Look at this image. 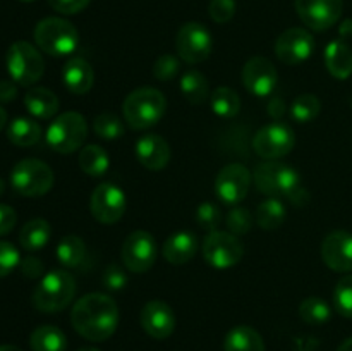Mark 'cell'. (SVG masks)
<instances>
[{"instance_id":"6da1fadb","label":"cell","mask_w":352,"mask_h":351,"mask_svg":"<svg viewBox=\"0 0 352 351\" xmlns=\"http://www.w3.org/2000/svg\"><path fill=\"white\" fill-rule=\"evenodd\" d=\"M71 322L79 336L93 343H102L117 330L119 306L109 295L89 292L72 306Z\"/></svg>"},{"instance_id":"7a4b0ae2","label":"cell","mask_w":352,"mask_h":351,"mask_svg":"<svg viewBox=\"0 0 352 351\" xmlns=\"http://www.w3.org/2000/svg\"><path fill=\"white\" fill-rule=\"evenodd\" d=\"M167 109V100L164 93L151 86H143L129 95L124 100V119L133 129H148L155 126L162 117L165 116Z\"/></svg>"},{"instance_id":"3957f363","label":"cell","mask_w":352,"mask_h":351,"mask_svg":"<svg viewBox=\"0 0 352 351\" xmlns=\"http://www.w3.org/2000/svg\"><path fill=\"white\" fill-rule=\"evenodd\" d=\"M76 295V279L71 272L52 270L41 277L40 284L34 288L31 301L36 310L43 313H55L67 308Z\"/></svg>"},{"instance_id":"277c9868","label":"cell","mask_w":352,"mask_h":351,"mask_svg":"<svg viewBox=\"0 0 352 351\" xmlns=\"http://www.w3.org/2000/svg\"><path fill=\"white\" fill-rule=\"evenodd\" d=\"M34 41L41 52L54 57H65L79 45V33L74 24L62 17L41 19L34 28Z\"/></svg>"},{"instance_id":"5b68a950","label":"cell","mask_w":352,"mask_h":351,"mask_svg":"<svg viewBox=\"0 0 352 351\" xmlns=\"http://www.w3.org/2000/svg\"><path fill=\"white\" fill-rule=\"evenodd\" d=\"M256 189L270 198L289 196L301 188V174L294 167L277 160H268L258 165L253 172Z\"/></svg>"},{"instance_id":"8992f818","label":"cell","mask_w":352,"mask_h":351,"mask_svg":"<svg viewBox=\"0 0 352 351\" xmlns=\"http://www.w3.org/2000/svg\"><path fill=\"white\" fill-rule=\"evenodd\" d=\"M6 65L10 79L19 86H33L45 72V62L36 47L28 41H16L9 47Z\"/></svg>"},{"instance_id":"52a82bcc","label":"cell","mask_w":352,"mask_h":351,"mask_svg":"<svg viewBox=\"0 0 352 351\" xmlns=\"http://www.w3.org/2000/svg\"><path fill=\"white\" fill-rule=\"evenodd\" d=\"M54 171L36 158H24L17 162L10 172V184L16 193L30 198L47 195L54 186Z\"/></svg>"},{"instance_id":"ba28073f","label":"cell","mask_w":352,"mask_h":351,"mask_svg":"<svg viewBox=\"0 0 352 351\" xmlns=\"http://www.w3.org/2000/svg\"><path fill=\"white\" fill-rule=\"evenodd\" d=\"M88 136L86 119L78 112H64L55 117L47 129V143L58 153H74Z\"/></svg>"},{"instance_id":"9c48e42d","label":"cell","mask_w":352,"mask_h":351,"mask_svg":"<svg viewBox=\"0 0 352 351\" xmlns=\"http://www.w3.org/2000/svg\"><path fill=\"white\" fill-rule=\"evenodd\" d=\"M244 246L239 237L227 231H212L203 241V258L213 268H230L239 264Z\"/></svg>"},{"instance_id":"30bf717a","label":"cell","mask_w":352,"mask_h":351,"mask_svg":"<svg viewBox=\"0 0 352 351\" xmlns=\"http://www.w3.org/2000/svg\"><path fill=\"white\" fill-rule=\"evenodd\" d=\"M296 145V134L291 126L275 120L261 127L253 138V148L260 157L267 160H277L291 153Z\"/></svg>"},{"instance_id":"8fae6325","label":"cell","mask_w":352,"mask_h":351,"mask_svg":"<svg viewBox=\"0 0 352 351\" xmlns=\"http://www.w3.org/2000/svg\"><path fill=\"white\" fill-rule=\"evenodd\" d=\"M213 40L208 28L201 23H186L175 36V50L177 55L188 64H199L206 61L212 54Z\"/></svg>"},{"instance_id":"7c38bea8","label":"cell","mask_w":352,"mask_h":351,"mask_svg":"<svg viewBox=\"0 0 352 351\" xmlns=\"http://www.w3.org/2000/svg\"><path fill=\"white\" fill-rule=\"evenodd\" d=\"M157 241L146 231H134L126 237L120 250L124 267L129 272L144 274L157 260Z\"/></svg>"},{"instance_id":"4fadbf2b","label":"cell","mask_w":352,"mask_h":351,"mask_svg":"<svg viewBox=\"0 0 352 351\" xmlns=\"http://www.w3.org/2000/svg\"><path fill=\"white\" fill-rule=\"evenodd\" d=\"M89 212L102 224H116L126 212V195L119 186L102 182L96 186L89 198Z\"/></svg>"},{"instance_id":"5bb4252c","label":"cell","mask_w":352,"mask_h":351,"mask_svg":"<svg viewBox=\"0 0 352 351\" xmlns=\"http://www.w3.org/2000/svg\"><path fill=\"white\" fill-rule=\"evenodd\" d=\"M253 174L243 164H229L217 174L215 193L226 205L236 206L246 198Z\"/></svg>"},{"instance_id":"9a60e30c","label":"cell","mask_w":352,"mask_h":351,"mask_svg":"<svg viewBox=\"0 0 352 351\" xmlns=\"http://www.w3.org/2000/svg\"><path fill=\"white\" fill-rule=\"evenodd\" d=\"M342 9V0H296L298 16L315 31H325L339 23Z\"/></svg>"},{"instance_id":"2e32d148","label":"cell","mask_w":352,"mask_h":351,"mask_svg":"<svg viewBox=\"0 0 352 351\" xmlns=\"http://www.w3.org/2000/svg\"><path fill=\"white\" fill-rule=\"evenodd\" d=\"M313 50H315V40L311 33L302 28H291L275 41V54L280 62L287 65L301 64L311 57Z\"/></svg>"},{"instance_id":"e0dca14e","label":"cell","mask_w":352,"mask_h":351,"mask_svg":"<svg viewBox=\"0 0 352 351\" xmlns=\"http://www.w3.org/2000/svg\"><path fill=\"white\" fill-rule=\"evenodd\" d=\"M243 85L251 95L268 96L277 85V69L267 57H253L243 67Z\"/></svg>"},{"instance_id":"ac0fdd59","label":"cell","mask_w":352,"mask_h":351,"mask_svg":"<svg viewBox=\"0 0 352 351\" xmlns=\"http://www.w3.org/2000/svg\"><path fill=\"white\" fill-rule=\"evenodd\" d=\"M141 327L153 339H167L175 329L174 310L162 299H151L141 310Z\"/></svg>"},{"instance_id":"d6986e66","label":"cell","mask_w":352,"mask_h":351,"mask_svg":"<svg viewBox=\"0 0 352 351\" xmlns=\"http://www.w3.org/2000/svg\"><path fill=\"white\" fill-rule=\"evenodd\" d=\"M322 258L336 272H352V234L333 231L323 240Z\"/></svg>"},{"instance_id":"ffe728a7","label":"cell","mask_w":352,"mask_h":351,"mask_svg":"<svg viewBox=\"0 0 352 351\" xmlns=\"http://www.w3.org/2000/svg\"><path fill=\"white\" fill-rule=\"evenodd\" d=\"M138 162L150 171H160L167 167L170 160V147L158 134H144L136 141L134 147Z\"/></svg>"},{"instance_id":"44dd1931","label":"cell","mask_w":352,"mask_h":351,"mask_svg":"<svg viewBox=\"0 0 352 351\" xmlns=\"http://www.w3.org/2000/svg\"><path fill=\"white\" fill-rule=\"evenodd\" d=\"M62 79L69 92L74 95H85L91 89L95 72L88 61H85L82 57H72L65 62L64 69H62Z\"/></svg>"},{"instance_id":"7402d4cb","label":"cell","mask_w":352,"mask_h":351,"mask_svg":"<svg viewBox=\"0 0 352 351\" xmlns=\"http://www.w3.org/2000/svg\"><path fill=\"white\" fill-rule=\"evenodd\" d=\"M198 250V240L188 231L174 233L164 244V258L172 265L188 264Z\"/></svg>"},{"instance_id":"603a6c76","label":"cell","mask_w":352,"mask_h":351,"mask_svg":"<svg viewBox=\"0 0 352 351\" xmlns=\"http://www.w3.org/2000/svg\"><path fill=\"white\" fill-rule=\"evenodd\" d=\"M24 105L36 119H52L58 110V98L48 88L36 86L24 95Z\"/></svg>"},{"instance_id":"cb8c5ba5","label":"cell","mask_w":352,"mask_h":351,"mask_svg":"<svg viewBox=\"0 0 352 351\" xmlns=\"http://www.w3.org/2000/svg\"><path fill=\"white\" fill-rule=\"evenodd\" d=\"M325 65L336 79H347L352 74V50L342 40L327 45Z\"/></svg>"},{"instance_id":"d4e9b609","label":"cell","mask_w":352,"mask_h":351,"mask_svg":"<svg viewBox=\"0 0 352 351\" xmlns=\"http://www.w3.org/2000/svg\"><path fill=\"white\" fill-rule=\"evenodd\" d=\"M226 351H265L263 337L250 326H237L229 330L223 343Z\"/></svg>"},{"instance_id":"484cf974","label":"cell","mask_w":352,"mask_h":351,"mask_svg":"<svg viewBox=\"0 0 352 351\" xmlns=\"http://www.w3.org/2000/svg\"><path fill=\"white\" fill-rule=\"evenodd\" d=\"M7 138L16 147H33L40 141L41 127L30 117H16L7 127Z\"/></svg>"},{"instance_id":"4316f807","label":"cell","mask_w":352,"mask_h":351,"mask_svg":"<svg viewBox=\"0 0 352 351\" xmlns=\"http://www.w3.org/2000/svg\"><path fill=\"white\" fill-rule=\"evenodd\" d=\"M30 344L33 351H65L67 337L58 327L40 326L31 334Z\"/></svg>"},{"instance_id":"83f0119b","label":"cell","mask_w":352,"mask_h":351,"mask_svg":"<svg viewBox=\"0 0 352 351\" xmlns=\"http://www.w3.org/2000/svg\"><path fill=\"white\" fill-rule=\"evenodd\" d=\"M52 236L50 224L45 219H33L23 226L19 233V243L24 250L36 251L47 246Z\"/></svg>"},{"instance_id":"f1b7e54d","label":"cell","mask_w":352,"mask_h":351,"mask_svg":"<svg viewBox=\"0 0 352 351\" xmlns=\"http://www.w3.org/2000/svg\"><path fill=\"white\" fill-rule=\"evenodd\" d=\"M57 258L64 267L79 268L88 258L86 244L78 236H64L57 244Z\"/></svg>"},{"instance_id":"f546056e","label":"cell","mask_w":352,"mask_h":351,"mask_svg":"<svg viewBox=\"0 0 352 351\" xmlns=\"http://www.w3.org/2000/svg\"><path fill=\"white\" fill-rule=\"evenodd\" d=\"M79 167L91 178H102L110 167L109 153L100 145H88L79 153Z\"/></svg>"},{"instance_id":"4dcf8cb0","label":"cell","mask_w":352,"mask_h":351,"mask_svg":"<svg viewBox=\"0 0 352 351\" xmlns=\"http://www.w3.org/2000/svg\"><path fill=\"white\" fill-rule=\"evenodd\" d=\"M210 103H212V110L219 117L223 119H230L236 117L241 110V98L237 95L236 89L227 88V86H220L215 92L210 95Z\"/></svg>"},{"instance_id":"1f68e13d","label":"cell","mask_w":352,"mask_h":351,"mask_svg":"<svg viewBox=\"0 0 352 351\" xmlns=\"http://www.w3.org/2000/svg\"><path fill=\"white\" fill-rule=\"evenodd\" d=\"M181 92L188 102H191L192 105H199L210 96L208 81L201 72L191 69L181 78Z\"/></svg>"},{"instance_id":"d6a6232c","label":"cell","mask_w":352,"mask_h":351,"mask_svg":"<svg viewBox=\"0 0 352 351\" xmlns=\"http://www.w3.org/2000/svg\"><path fill=\"white\" fill-rule=\"evenodd\" d=\"M285 205L278 198H268L258 206L256 222L261 229L275 231L284 224Z\"/></svg>"},{"instance_id":"836d02e7","label":"cell","mask_w":352,"mask_h":351,"mask_svg":"<svg viewBox=\"0 0 352 351\" xmlns=\"http://www.w3.org/2000/svg\"><path fill=\"white\" fill-rule=\"evenodd\" d=\"M299 315L309 326H323L332 317V308L323 298L309 296L299 305Z\"/></svg>"},{"instance_id":"e575fe53","label":"cell","mask_w":352,"mask_h":351,"mask_svg":"<svg viewBox=\"0 0 352 351\" xmlns=\"http://www.w3.org/2000/svg\"><path fill=\"white\" fill-rule=\"evenodd\" d=\"M320 110H322V103H320L318 96L311 95V93H302L292 102L291 117L296 123H311L313 119L318 117Z\"/></svg>"},{"instance_id":"d590c367","label":"cell","mask_w":352,"mask_h":351,"mask_svg":"<svg viewBox=\"0 0 352 351\" xmlns=\"http://www.w3.org/2000/svg\"><path fill=\"white\" fill-rule=\"evenodd\" d=\"M93 131L102 140H117L124 134V124L116 114L103 112L93 120Z\"/></svg>"},{"instance_id":"8d00e7d4","label":"cell","mask_w":352,"mask_h":351,"mask_svg":"<svg viewBox=\"0 0 352 351\" xmlns=\"http://www.w3.org/2000/svg\"><path fill=\"white\" fill-rule=\"evenodd\" d=\"M333 305L342 317L352 319V274L344 275L333 289Z\"/></svg>"},{"instance_id":"74e56055","label":"cell","mask_w":352,"mask_h":351,"mask_svg":"<svg viewBox=\"0 0 352 351\" xmlns=\"http://www.w3.org/2000/svg\"><path fill=\"white\" fill-rule=\"evenodd\" d=\"M227 231L236 236H243V234H248L253 227V215L248 209H243V206H234L229 213H227Z\"/></svg>"},{"instance_id":"f35d334b","label":"cell","mask_w":352,"mask_h":351,"mask_svg":"<svg viewBox=\"0 0 352 351\" xmlns=\"http://www.w3.org/2000/svg\"><path fill=\"white\" fill-rule=\"evenodd\" d=\"M196 222H198L199 227L208 231V233L217 231L220 222H222V210L213 202L201 203L198 206V210H196Z\"/></svg>"},{"instance_id":"ab89813d","label":"cell","mask_w":352,"mask_h":351,"mask_svg":"<svg viewBox=\"0 0 352 351\" xmlns=\"http://www.w3.org/2000/svg\"><path fill=\"white\" fill-rule=\"evenodd\" d=\"M179 67H181V64H179V58L175 55H160L153 64V76L158 81H170L177 76Z\"/></svg>"},{"instance_id":"60d3db41","label":"cell","mask_w":352,"mask_h":351,"mask_svg":"<svg viewBox=\"0 0 352 351\" xmlns=\"http://www.w3.org/2000/svg\"><path fill=\"white\" fill-rule=\"evenodd\" d=\"M21 265L19 250L12 243L0 241V277L9 275L14 268Z\"/></svg>"},{"instance_id":"b9f144b4","label":"cell","mask_w":352,"mask_h":351,"mask_svg":"<svg viewBox=\"0 0 352 351\" xmlns=\"http://www.w3.org/2000/svg\"><path fill=\"white\" fill-rule=\"evenodd\" d=\"M208 12L215 23H229L236 14V0H212L208 6Z\"/></svg>"},{"instance_id":"7bdbcfd3","label":"cell","mask_w":352,"mask_h":351,"mask_svg":"<svg viewBox=\"0 0 352 351\" xmlns=\"http://www.w3.org/2000/svg\"><path fill=\"white\" fill-rule=\"evenodd\" d=\"M103 286L110 291H120V289L126 288L127 284V274L124 272V268L120 265L112 264L105 268L103 272Z\"/></svg>"},{"instance_id":"ee69618b","label":"cell","mask_w":352,"mask_h":351,"mask_svg":"<svg viewBox=\"0 0 352 351\" xmlns=\"http://www.w3.org/2000/svg\"><path fill=\"white\" fill-rule=\"evenodd\" d=\"M48 3L60 14H78L88 7L89 0H48Z\"/></svg>"},{"instance_id":"f6af8a7d","label":"cell","mask_w":352,"mask_h":351,"mask_svg":"<svg viewBox=\"0 0 352 351\" xmlns=\"http://www.w3.org/2000/svg\"><path fill=\"white\" fill-rule=\"evenodd\" d=\"M16 210L9 205H0V236H6L16 226Z\"/></svg>"},{"instance_id":"bcb514c9","label":"cell","mask_w":352,"mask_h":351,"mask_svg":"<svg viewBox=\"0 0 352 351\" xmlns=\"http://www.w3.org/2000/svg\"><path fill=\"white\" fill-rule=\"evenodd\" d=\"M21 270L26 277L36 279L43 274V264L36 257H26L24 260H21Z\"/></svg>"},{"instance_id":"7dc6e473","label":"cell","mask_w":352,"mask_h":351,"mask_svg":"<svg viewBox=\"0 0 352 351\" xmlns=\"http://www.w3.org/2000/svg\"><path fill=\"white\" fill-rule=\"evenodd\" d=\"M16 95L17 86L14 85V81L2 79V81H0V102H10V100L16 98Z\"/></svg>"},{"instance_id":"c3c4849f","label":"cell","mask_w":352,"mask_h":351,"mask_svg":"<svg viewBox=\"0 0 352 351\" xmlns=\"http://www.w3.org/2000/svg\"><path fill=\"white\" fill-rule=\"evenodd\" d=\"M268 114H270L274 119H282V116L285 114V103L284 100L278 98V96H274L270 103H268Z\"/></svg>"},{"instance_id":"681fc988","label":"cell","mask_w":352,"mask_h":351,"mask_svg":"<svg viewBox=\"0 0 352 351\" xmlns=\"http://www.w3.org/2000/svg\"><path fill=\"white\" fill-rule=\"evenodd\" d=\"M289 200H291L292 203H294V205H306V203L309 202V193L306 191L305 188H298L296 189L294 193H292V195H289L287 196Z\"/></svg>"},{"instance_id":"f907efd6","label":"cell","mask_w":352,"mask_h":351,"mask_svg":"<svg viewBox=\"0 0 352 351\" xmlns=\"http://www.w3.org/2000/svg\"><path fill=\"white\" fill-rule=\"evenodd\" d=\"M340 34L342 36H351L352 34V19H346L342 23V26H340Z\"/></svg>"},{"instance_id":"816d5d0a","label":"cell","mask_w":352,"mask_h":351,"mask_svg":"<svg viewBox=\"0 0 352 351\" xmlns=\"http://www.w3.org/2000/svg\"><path fill=\"white\" fill-rule=\"evenodd\" d=\"M337 351H352V337H349V339L344 341L342 344L339 346V350Z\"/></svg>"},{"instance_id":"f5cc1de1","label":"cell","mask_w":352,"mask_h":351,"mask_svg":"<svg viewBox=\"0 0 352 351\" xmlns=\"http://www.w3.org/2000/svg\"><path fill=\"white\" fill-rule=\"evenodd\" d=\"M6 123H7V112L3 107H0V131L6 127Z\"/></svg>"},{"instance_id":"db71d44e","label":"cell","mask_w":352,"mask_h":351,"mask_svg":"<svg viewBox=\"0 0 352 351\" xmlns=\"http://www.w3.org/2000/svg\"><path fill=\"white\" fill-rule=\"evenodd\" d=\"M0 351H23V350L17 346H12V344H2V346H0Z\"/></svg>"},{"instance_id":"11a10c76","label":"cell","mask_w":352,"mask_h":351,"mask_svg":"<svg viewBox=\"0 0 352 351\" xmlns=\"http://www.w3.org/2000/svg\"><path fill=\"white\" fill-rule=\"evenodd\" d=\"M78 351H100V350H96V348L86 346V348H81V350H78Z\"/></svg>"},{"instance_id":"9f6ffc18","label":"cell","mask_w":352,"mask_h":351,"mask_svg":"<svg viewBox=\"0 0 352 351\" xmlns=\"http://www.w3.org/2000/svg\"><path fill=\"white\" fill-rule=\"evenodd\" d=\"M3 189H6V184H3V181H2V179H0V196L3 195Z\"/></svg>"},{"instance_id":"6f0895ef","label":"cell","mask_w":352,"mask_h":351,"mask_svg":"<svg viewBox=\"0 0 352 351\" xmlns=\"http://www.w3.org/2000/svg\"><path fill=\"white\" fill-rule=\"evenodd\" d=\"M21 2H33V0H21Z\"/></svg>"}]
</instances>
